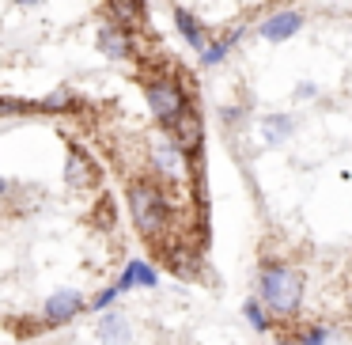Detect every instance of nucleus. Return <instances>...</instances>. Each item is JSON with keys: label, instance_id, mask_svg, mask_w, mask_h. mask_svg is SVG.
I'll return each instance as SVG.
<instances>
[{"label": "nucleus", "instance_id": "1", "mask_svg": "<svg viewBox=\"0 0 352 345\" xmlns=\"http://www.w3.org/2000/svg\"><path fill=\"white\" fill-rule=\"evenodd\" d=\"M254 296L269 307V315L280 322H292L303 311L307 300V273L299 266L284 258H261L258 262V277H254Z\"/></svg>", "mask_w": 352, "mask_h": 345}, {"label": "nucleus", "instance_id": "2", "mask_svg": "<svg viewBox=\"0 0 352 345\" xmlns=\"http://www.w3.org/2000/svg\"><path fill=\"white\" fill-rule=\"evenodd\" d=\"M129 213H133V224L144 239H163L167 228L175 224V209H170V198L160 182L152 178H137L129 186Z\"/></svg>", "mask_w": 352, "mask_h": 345}, {"label": "nucleus", "instance_id": "3", "mask_svg": "<svg viewBox=\"0 0 352 345\" xmlns=\"http://www.w3.org/2000/svg\"><path fill=\"white\" fill-rule=\"evenodd\" d=\"M144 95H148V107H152L155 122L163 125V133H170L186 114H193V103H190V95H186L182 80L167 76V72L144 80Z\"/></svg>", "mask_w": 352, "mask_h": 345}, {"label": "nucleus", "instance_id": "4", "mask_svg": "<svg viewBox=\"0 0 352 345\" xmlns=\"http://www.w3.org/2000/svg\"><path fill=\"white\" fill-rule=\"evenodd\" d=\"M303 27H307V16L299 8H276V12H269V16L254 27V34H258L261 42H269V46H280V42L296 39Z\"/></svg>", "mask_w": 352, "mask_h": 345}, {"label": "nucleus", "instance_id": "5", "mask_svg": "<svg viewBox=\"0 0 352 345\" xmlns=\"http://www.w3.org/2000/svg\"><path fill=\"white\" fill-rule=\"evenodd\" d=\"M296 133H299V122L288 110H269V114L258 118V137H261V145H269V148L288 145Z\"/></svg>", "mask_w": 352, "mask_h": 345}, {"label": "nucleus", "instance_id": "6", "mask_svg": "<svg viewBox=\"0 0 352 345\" xmlns=\"http://www.w3.org/2000/svg\"><path fill=\"white\" fill-rule=\"evenodd\" d=\"M95 46H99V54L110 57V61H129L133 57V34H129V27H122V23H102L99 34H95Z\"/></svg>", "mask_w": 352, "mask_h": 345}, {"label": "nucleus", "instance_id": "7", "mask_svg": "<svg viewBox=\"0 0 352 345\" xmlns=\"http://www.w3.org/2000/svg\"><path fill=\"white\" fill-rule=\"evenodd\" d=\"M186 160H190V156H186L170 137H163L160 145H155V152H152V167H155V175L167 178V182H182V175H186Z\"/></svg>", "mask_w": 352, "mask_h": 345}, {"label": "nucleus", "instance_id": "8", "mask_svg": "<svg viewBox=\"0 0 352 345\" xmlns=\"http://www.w3.org/2000/svg\"><path fill=\"white\" fill-rule=\"evenodd\" d=\"M246 31H250L246 23H235V27H228V31H223L220 39L212 34V39H208V46L197 54L201 69H216V65H223V61H228V54H231V50H235L239 42L246 39Z\"/></svg>", "mask_w": 352, "mask_h": 345}, {"label": "nucleus", "instance_id": "9", "mask_svg": "<svg viewBox=\"0 0 352 345\" xmlns=\"http://www.w3.org/2000/svg\"><path fill=\"white\" fill-rule=\"evenodd\" d=\"M80 311H87V304H84V296H80L76 289L54 292V296L46 300V307H42V315H46L50 326H65V322H72Z\"/></svg>", "mask_w": 352, "mask_h": 345}, {"label": "nucleus", "instance_id": "10", "mask_svg": "<svg viewBox=\"0 0 352 345\" xmlns=\"http://www.w3.org/2000/svg\"><path fill=\"white\" fill-rule=\"evenodd\" d=\"M170 16H175V31L182 34V42L193 50V54H201V50L208 46V39H212V34L205 31V23H201V19L193 16L186 4H175V12H170Z\"/></svg>", "mask_w": 352, "mask_h": 345}, {"label": "nucleus", "instance_id": "11", "mask_svg": "<svg viewBox=\"0 0 352 345\" xmlns=\"http://www.w3.org/2000/svg\"><path fill=\"white\" fill-rule=\"evenodd\" d=\"M95 337H99L102 345H129L133 342V322L125 319L122 311H99Z\"/></svg>", "mask_w": 352, "mask_h": 345}, {"label": "nucleus", "instance_id": "12", "mask_svg": "<svg viewBox=\"0 0 352 345\" xmlns=\"http://www.w3.org/2000/svg\"><path fill=\"white\" fill-rule=\"evenodd\" d=\"M160 284V273H155L152 262H140L133 258L129 266H125V273L118 277V292H133V289H155Z\"/></svg>", "mask_w": 352, "mask_h": 345}, {"label": "nucleus", "instance_id": "13", "mask_svg": "<svg viewBox=\"0 0 352 345\" xmlns=\"http://www.w3.org/2000/svg\"><path fill=\"white\" fill-rule=\"evenodd\" d=\"M243 319H246V326H250L254 334H261V337L273 334V330H276V319L269 315V307L261 304L258 296H250V300L243 304Z\"/></svg>", "mask_w": 352, "mask_h": 345}, {"label": "nucleus", "instance_id": "14", "mask_svg": "<svg viewBox=\"0 0 352 345\" xmlns=\"http://www.w3.org/2000/svg\"><path fill=\"white\" fill-rule=\"evenodd\" d=\"M296 330V342L299 345H333L337 330L329 322H303V326H292Z\"/></svg>", "mask_w": 352, "mask_h": 345}, {"label": "nucleus", "instance_id": "15", "mask_svg": "<svg viewBox=\"0 0 352 345\" xmlns=\"http://www.w3.org/2000/svg\"><path fill=\"white\" fill-rule=\"evenodd\" d=\"M114 4V12H118V19H122V27H129V23H137V19H144V0H110Z\"/></svg>", "mask_w": 352, "mask_h": 345}, {"label": "nucleus", "instance_id": "16", "mask_svg": "<svg viewBox=\"0 0 352 345\" xmlns=\"http://www.w3.org/2000/svg\"><path fill=\"white\" fill-rule=\"evenodd\" d=\"M65 182L69 186H84L87 182V160L80 152H72L69 163H65Z\"/></svg>", "mask_w": 352, "mask_h": 345}, {"label": "nucleus", "instance_id": "17", "mask_svg": "<svg viewBox=\"0 0 352 345\" xmlns=\"http://www.w3.org/2000/svg\"><path fill=\"white\" fill-rule=\"evenodd\" d=\"M72 103H76V95H72L69 87H57V92L50 95V99H42L38 107H42V110H69Z\"/></svg>", "mask_w": 352, "mask_h": 345}, {"label": "nucleus", "instance_id": "18", "mask_svg": "<svg viewBox=\"0 0 352 345\" xmlns=\"http://www.w3.org/2000/svg\"><path fill=\"white\" fill-rule=\"evenodd\" d=\"M314 95H318V84H314V80H299V84L292 87V99L296 103H311Z\"/></svg>", "mask_w": 352, "mask_h": 345}, {"label": "nucleus", "instance_id": "19", "mask_svg": "<svg viewBox=\"0 0 352 345\" xmlns=\"http://www.w3.org/2000/svg\"><path fill=\"white\" fill-rule=\"evenodd\" d=\"M118 296H122V292H118V284H110V289H102L99 296L91 300V311H110V304H114Z\"/></svg>", "mask_w": 352, "mask_h": 345}, {"label": "nucleus", "instance_id": "20", "mask_svg": "<svg viewBox=\"0 0 352 345\" xmlns=\"http://www.w3.org/2000/svg\"><path fill=\"white\" fill-rule=\"evenodd\" d=\"M243 114H246V107H220V122L228 125V129H239Z\"/></svg>", "mask_w": 352, "mask_h": 345}, {"label": "nucleus", "instance_id": "21", "mask_svg": "<svg viewBox=\"0 0 352 345\" xmlns=\"http://www.w3.org/2000/svg\"><path fill=\"white\" fill-rule=\"evenodd\" d=\"M273 345H299V342H296V330H292V326L276 330V334H273Z\"/></svg>", "mask_w": 352, "mask_h": 345}, {"label": "nucleus", "instance_id": "22", "mask_svg": "<svg viewBox=\"0 0 352 345\" xmlns=\"http://www.w3.org/2000/svg\"><path fill=\"white\" fill-rule=\"evenodd\" d=\"M23 110H31L27 103H12V99H0V114H23Z\"/></svg>", "mask_w": 352, "mask_h": 345}, {"label": "nucleus", "instance_id": "23", "mask_svg": "<svg viewBox=\"0 0 352 345\" xmlns=\"http://www.w3.org/2000/svg\"><path fill=\"white\" fill-rule=\"evenodd\" d=\"M12 4H16V8H38L42 0H12Z\"/></svg>", "mask_w": 352, "mask_h": 345}, {"label": "nucleus", "instance_id": "24", "mask_svg": "<svg viewBox=\"0 0 352 345\" xmlns=\"http://www.w3.org/2000/svg\"><path fill=\"white\" fill-rule=\"evenodd\" d=\"M12 190V182H8V178H4V175H0V198H4V194H8Z\"/></svg>", "mask_w": 352, "mask_h": 345}]
</instances>
